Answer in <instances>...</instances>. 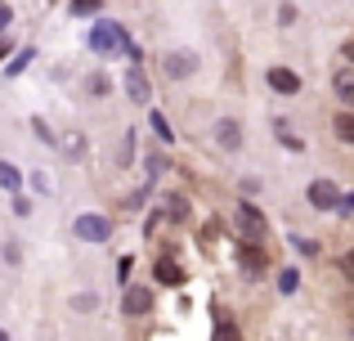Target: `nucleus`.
Instances as JSON below:
<instances>
[{"instance_id": "obj_1", "label": "nucleus", "mask_w": 354, "mask_h": 341, "mask_svg": "<svg viewBox=\"0 0 354 341\" xmlns=\"http://www.w3.org/2000/svg\"><path fill=\"white\" fill-rule=\"evenodd\" d=\"M90 50H95V54L126 50L130 59H139V50L130 45V36H126V27H121V23H95V27H90Z\"/></svg>"}, {"instance_id": "obj_2", "label": "nucleus", "mask_w": 354, "mask_h": 341, "mask_svg": "<svg viewBox=\"0 0 354 341\" xmlns=\"http://www.w3.org/2000/svg\"><path fill=\"white\" fill-rule=\"evenodd\" d=\"M72 234H77L81 243H108V234H113V225H108L104 216H77V225H72Z\"/></svg>"}, {"instance_id": "obj_3", "label": "nucleus", "mask_w": 354, "mask_h": 341, "mask_svg": "<svg viewBox=\"0 0 354 341\" xmlns=\"http://www.w3.org/2000/svg\"><path fill=\"white\" fill-rule=\"evenodd\" d=\"M162 63H166V77H171V81H184V77L198 72V54H193V50H171Z\"/></svg>"}, {"instance_id": "obj_4", "label": "nucleus", "mask_w": 354, "mask_h": 341, "mask_svg": "<svg viewBox=\"0 0 354 341\" xmlns=\"http://www.w3.org/2000/svg\"><path fill=\"white\" fill-rule=\"evenodd\" d=\"M216 144L225 153H238L242 149V126L234 122V117H220V122H216Z\"/></svg>"}, {"instance_id": "obj_5", "label": "nucleus", "mask_w": 354, "mask_h": 341, "mask_svg": "<svg viewBox=\"0 0 354 341\" xmlns=\"http://www.w3.org/2000/svg\"><path fill=\"white\" fill-rule=\"evenodd\" d=\"M121 310H126L130 319L148 315V310H153V292H148V288H126V297H121Z\"/></svg>"}, {"instance_id": "obj_6", "label": "nucleus", "mask_w": 354, "mask_h": 341, "mask_svg": "<svg viewBox=\"0 0 354 341\" xmlns=\"http://www.w3.org/2000/svg\"><path fill=\"white\" fill-rule=\"evenodd\" d=\"M337 198H341V193H337V184H332V180H314L310 184V202L319 211H337Z\"/></svg>"}, {"instance_id": "obj_7", "label": "nucleus", "mask_w": 354, "mask_h": 341, "mask_svg": "<svg viewBox=\"0 0 354 341\" xmlns=\"http://www.w3.org/2000/svg\"><path fill=\"white\" fill-rule=\"evenodd\" d=\"M238 225H242V234H251V243H260V238H265V216H260L256 207H247V202L238 207Z\"/></svg>"}, {"instance_id": "obj_8", "label": "nucleus", "mask_w": 354, "mask_h": 341, "mask_svg": "<svg viewBox=\"0 0 354 341\" xmlns=\"http://www.w3.org/2000/svg\"><path fill=\"white\" fill-rule=\"evenodd\" d=\"M269 86H274L278 95H296V90H301V77H296L292 68H269Z\"/></svg>"}, {"instance_id": "obj_9", "label": "nucleus", "mask_w": 354, "mask_h": 341, "mask_svg": "<svg viewBox=\"0 0 354 341\" xmlns=\"http://www.w3.org/2000/svg\"><path fill=\"white\" fill-rule=\"evenodd\" d=\"M126 90H130V99H135V104H148V99H153V86H148V77L139 68L126 72Z\"/></svg>"}, {"instance_id": "obj_10", "label": "nucleus", "mask_w": 354, "mask_h": 341, "mask_svg": "<svg viewBox=\"0 0 354 341\" xmlns=\"http://www.w3.org/2000/svg\"><path fill=\"white\" fill-rule=\"evenodd\" d=\"M157 283H166V288H180V283H184V270L171 261V256H162V261H157Z\"/></svg>"}, {"instance_id": "obj_11", "label": "nucleus", "mask_w": 354, "mask_h": 341, "mask_svg": "<svg viewBox=\"0 0 354 341\" xmlns=\"http://www.w3.org/2000/svg\"><path fill=\"white\" fill-rule=\"evenodd\" d=\"M242 270H247V274H260V270H265V252H260V243H242Z\"/></svg>"}, {"instance_id": "obj_12", "label": "nucleus", "mask_w": 354, "mask_h": 341, "mask_svg": "<svg viewBox=\"0 0 354 341\" xmlns=\"http://www.w3.org/2000/svg\"><path fill=\"white\" fill-rule=\"evenodd\" d=\"M332 131H337V140H341V144H354V113H337Z\"/></svg>"}, {"instance_id": "obj_13", "label": "nucleus", "mask_w": 354, "mask_h": 341, "mask_svg": "<svg viewBox=\"0 0 354 341\" xmlns=\"http://www.w3.org/2000/svg\"><path fill=\"white\" fill-rule=\"evenodd\" d=\"M18 184H23V175H18V167H14V162H0V189L18 193Z\"/></svg>"}, {"instance_id": "obj_14", "label": "nucleus", "mask_w": 354, "mask_h": 341, "mask_svg": "<svg viewBox=\"0 0 354 341\" xmlns=\"http://www.w3.org/2000/svg\"><path fill=\"white\" fill-rule=\"evenodd\" d=\"M108 90H113V81H108L104 72H95V77L86 81V95H90V99H108Z\"/></svg>"}, {"instance_id": "obj_15", "label": "nucleus", "mask_w": 354, "mask_h": 341, "mask_svg": "<svg viewBox=\"0 0 354 341\" xmlns=\"http://www.w3.org/2000/svg\"><path fill=\"white\" fill-rule=\"evenodd\" d=\"M332 86H337V95L354 108V72H337V81H332Z\"/></svg>"}, {"instance_id": "obj_16", "label": "nucleus", "mask_w": 354, "mask_h": 341, "mask_svg": "<svg viewBox=\"0 0 354 341\" xmlns=\"http://www.w3.org/2000/svg\"><path fill=\"white\" fill-rule=\"evenodd\" d=\"M211 341H242V328L229 324V319H220V324H216V337H211Z\"/></svg>"}, {"instance_id": "obj_17", "label": "nucleus", "mask_w": 354, "mask_h": 341, "mask_svg": "<svg viewBox=\"0 0 354 341\" xmlns=\"http://www.w3.org/2000/svg\"><path fill=\"white\" fill-rule=\"evenodd\" d=\"M166 216H171V220H184V216H189V202H184V198H166Z\"/></svg>"}, {"instance_id": "obj_18", "label": "nucleus", "mask_w": 354, "mask_h": 341, "mask_svg": "<svg viewBox=\"0 0 354 341\" xmlns=\"http://www.w3.org/2000/svg\"><path fill=\"white\" fill-rule=\"evenodd\" d=\"M99 5H104V0H72V14L90 18V14H99Z\"/></svg>"}, {"instance_id": "obj_19", "label": "nucleus", "mask_w": 354, "mask_h": 341, "mask_svg": "<svg viewBox=\"0 0 354 341\" xmlns=\"http://www.w3.org/2000/svg\"><path fill=\"white\" fill-rule=\"evenodd\" d=\"M153 131H157V140H166V144L175 140V131L166 126V117H162V113H153Z\"/></svg>"}, {"instance_id": "obj_20", "label": "nucleus", "mask_w": 354, "mask_h": 341, "mask_svg": "<svg viewBox=\"0 0 354 341\" xmlns=\"http://www.w3.org/2000/svg\"><path fill=\"white\" fill-rule=\"evenodd\" d=\"M292 243H296L301 256H319V243H314V238H292Z\"/></svg>"}, {"instance_id": "obj_21", "label": "nucleus", "mask_w": 354, "mask_h": 341, "mask_svg": "<svg viewBox=\"0 0 354 341\" xmlns=\"http://www.w3.org/2000/svg\"><path fill=\"white\" fill-rule=\"evenodd\" d=\"M296 283H301V274H296V270H283V279H278V288H283V292H296Z\"/></svg>"}, {"instance_id": "obj_22", "label": "nucleus", "mask_w": 354, "mask_h": 341, "mask_svg": "<svg viewBox=\"0 0 354 341\" xmlns=\"http://www.w3.org/2000/svg\"><path fill=\"white\" fill-rule=\"evenodd\" d=\"M130 153H135V131H126V140H121V153H117V158L130 162Z\"/></svg>"}, {"instance_id": "obj_23", "label": "nucleus", "mask_w": 354, "mask_h": 341, "mask_svg": "<svg viewBox=\"0 0 354 341\" xmlns=\"http://www.w3.org/2000/svg\"><path fill=\"white\" fill-rule=\"evenodd\" d=\"M27 63H32V50H23V54H18V63H9V77H18Z\"/></svg>"}, {"instance_id": "obj_24", "label": "nucleus", "mask_w": 354, "mask_h": 341, "mask_svg": "<svg viewBox=\"0 0 354 341\" xmlns=\"http://www.w3.org/2000/svg\"><path fill=\"white\" fill-rule=\"evenodd\" d=\"M14 216H32V202H27V198H14Z\"/></svg>"}, {"instance_id": "obj_25", "label": "nucleus", "mask_w": 354, "mask_h": 341, "mask_svg": "<svg viewBox=\"0 0 354 341\" xmlns=\"http://www.w3.org/2000/svg\"><path fill=\"white\" fill-rule=\"evenodd\" d=\"M341 270H346L350 279H354V252H346V256H341Z\"/></svg>"}, {"instance_id": "obj_26", "label": "nucleus", "mask_w": 354, "mask_h": 341, "mask_svg": "<svg viewBox=\"0 0 354 341\" xmlns=\"http://www.w3.org/2000/svg\"><path fill=\"white\" fill-rule=\"evenodd\" d=\"M5 23H9V9H5V5H0V27H5Z\"/></svg>"}, {"instance_id": "obj_27", "label": "nucleus", "mask_w": 354, "mask_h": 341, "mask_svg": "<svg viewBox=\"0 0 354 341\" xmlns=\"http://www.w3.org/2000/svg\"><path fill=\"white\" fill-rule=\"evenodd\" d=\"M0 341H9V333H0Z\"/></svg>"}]
</instances>
